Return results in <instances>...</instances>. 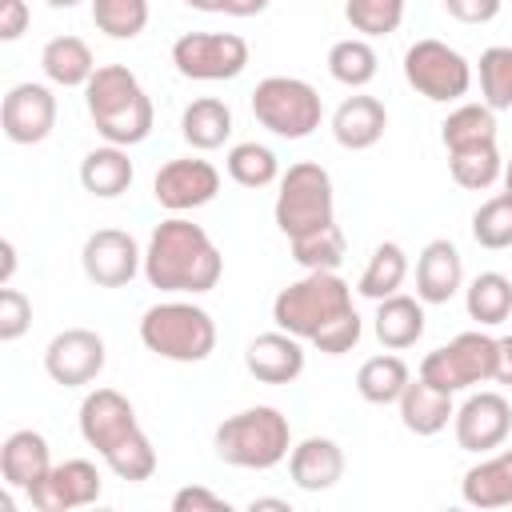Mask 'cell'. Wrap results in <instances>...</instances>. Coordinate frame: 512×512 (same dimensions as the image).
<instances>
[{
    "mask_svg": "<svg viewBox=\"0 0 512 512\" xmlns=\"http://www.w3.org/2000/svg\"><path fill=\"white\" fill-rule=\"evenodd\" d=\"M220 272H224V256L200 224L184 216H168L164 224L152 228L144 248V280L152 288L200 296L220 284Z\"/></svg>",
    "mask_w": 512,
    "mask_h": 512,
    "instance_id": "6da1fadb",
    "label": "cell"
},
{
    "mask_svg": "<svg viewBox=\"0 0 512 512\" xmlns=\"http://www.w3.org/2000/svg\"><path fill=\"white\" fill-rule=\"evenodd\" d=\"M80 436L104 456L112 476L140 484L156 472V448L136 424V408L116 388H96L80 404Z\"/></svg>",
    "mask_w": 512,
    "mask_h": 512,
    "instance_id": "7a4b0ae2",
    "label": "cell"
},
{
    "mask_svg": "<svg viewBox=\"0 0 512 512\" xmlns=\"http://www.w3.org/2000/svg\"><path fill=\"white\" fill-rule=\"evenodd\" d=\"M84 104H88V116H92L96 132L104 136V144L132 148V144L148 140V132L156 124L148 92L140 88L136 72L124 64H100L92 72V80L84 84Z\"/></svg>",
    "mask_w": 512,
    "mask_h": 512,
    "instance_id": "3957f363",
    "label": "cell"
},
{
    "mask_svg": "<svg viewBox=\"0 0 512 512\" xmlns=\"http://www.w3.org/2000/svg\"><path fill=\"white\" fill-rule=\"evenodd\" d=\"M212 444H216V456L224 464L268 472L280 460H288V452H292V428H288V416L280 408L256 404V408H244V412L228 416L216 428Z\"/></svg>",
    "mask_w": 512,
    "mask_h": 512,
    "instance_id": "277c9868",
    "label": "cell"
},
{
    "mask_svg": "<svg viewBox=\"0 0 512 512\" xmlns=\"http://www.w3.org/2000/svg\"><path fill=\"white\" fill-rule=\"evenodd\" d=\"M140 340L164 360L200 364L216 348V320L192 300H164L140 316Z\"/></svg>",
    "mask_w": 512,
    "mask_h": 512,
    "instance_id": "5b68a950",
    "label": "cell"
},
{
    "mask_svg": "<svg viewBox=\"0 0 512 512\" xmlns=\"http://www.w3.org/2000/svg\"><path fill=\"white\" fill-rule=\"evenodd\" d=\"M352 308V288L344 276L336 272H308L304 280L288 284L276 292L272 300V320L276 328L312 340L316 332H324L336 316H344Z\"/></svg>",
    "mask_w": 512,
    "mask_h": 512,
    "instance_id": "8992f818",
    "label": "cell"
},
{
    "mask_svg": "<svg viewBox=\"0 0 512 512\" xmlns=\"http://www.w3.org/2000/svg\"><path fill=\"white\" fill-rule=\"evenodd\" d=\"M276 228L296 240L308 232H320L328 224H336V196H332V176L324 164L300 160L280 176V192H276Z\"/></svg>",
    "mask_w": 512,
    "mask_h": 512,
    "instance_id": "52a82bcc",
    "label": "cell"
},
{
    "mask_svg": "<svg viewBox=\"0 0 512 512\" xmlns=\"http://www.w3.org/2000/svg\"><path fill=\"white\" fill-rule=\"evenodd\" d=\"M252 116L284 140H304L320 128V92L300 76H264L252 92Z\"/></svg>",
    "mask_w": 512,
    "mask_h": 512,
    "instance_id": "ba28073f",
    "label": "cell"
},
{
    "mask_svg": "<svg viewBox=\"0 0 512 512\" xmlns=\"http://www.w3.org/2000/svg\"><path fill=\"white\" fill-rule=\"evenodd\" d=\"M496 376V340L488 332H460L444 348H432L420 360V380L440 392H464Z\"/></svg>",
    "mask_w": 512,
    "mask_h": 512,
    "instance_id": "9c48e42d",
    "label": "cell"
},
{
    "mask_svg": "<svg viewBox=\"0 0 512 512\" xmlns=\"http://www.w3.org/2000/svg\"><path fill=\"white\" fill-rule=\"evenodd\" d=\"M404 80L436 104H452L472 88V64L444 40H416L404 52Z\"/></svg>",
    "mask_w": 512,
    "mask_h": 512,
    "instance_id": "30bf717a",
    "label": "cell"
},
{
    "mask_svg": "<svg viewBox=\"0 0 512 512\" xmlns=\"http://www.w3.org/2000/svg\"><path fill=\"white\" fill-rule=\"evenodd\" d=\"M172 64L184 80H236L248 68V40L236 32H184L172 44Z\"/></svg>",
    "mask_w": 512,
    "mask_h": 512,
    "instance_id": "8fae6325",
    "label": "cell"
},
{
    "mask_svg": "<svg viewBox=\"0 0 512 512\" xmlns=\"http://www.w3.org/2000/svg\"><path fill=\"white\" fill-rule=\"evenodd\" d=\"M216 192H220V172H216L208 160H200V156L168 160V164L156 172V180H152V196H156V204L168 208L172 216L212 204Z\"/></svg>",
    "mask_w": 512,
    "mask_h": 512,
    "instance_id": "7c38bea8",
    "label": "cell"
},
{
    "mask_svg": "<svg viewBox=\"0 0 512 512\" xmlns=\"http://www.w3.org/2000/svg\"><path fill=\"white\" fill-rule=\"evenodd\" d=\"M44 372L64 388H84L104 372V340L92 328H64L44 348Z\"/></svg>",
    "mask_w": 512,
    "mask_h": 512,
    "instance_id": "4fadbf2b",
    "label": "cell"
},
{
    "mask_svg": "<svg viewBox=\"0 0 512 512\" xmlns=\"http://www.w3.org/2000/svg\"><path fill=\"white\" fill-rule=\"evenodd\" d=\"M80 264L96 288H124L144 268V252L136 248V240L128 232L96 228L80 248Z\"/></svg>",
    "mask_w": 512,
    "mask_h": 512,
    "instance_id": "5bb4252c",
    "label": "cell"
},
{
    "mask_svg": "<svg viewBox=\"0 0 512 512\" xmlns=\"http://www.w3.org/2000/svg\"><path fill=\"white\" fill-rule=\"evenodd\" d=\"M452 428L464 452H496L512 432V404L500 392H472L456 408Z\"/></svg>",
    "mask_w": 512,
    "mask_h": 512,
    "instance_id": "9a60e30c",
    "label": "cell"
},
{
    "mask_svg": "<svg viewBox=\"0 0 512 512\" xmlns=\"http://www.w3.org/2000/svg\"><path fill=\"white\" fill-rule=\"evenodd\" d=\"M0 128L12 144H40L56 128V96L48 84H16L0 104Z\"/></svg>",
    "mask_w": 512,
    "mask_h": 512,
    "instance_id": "2e32d148",
    "label": "cell"
},
{
    "mask_svg": "<svg viewBox=\"0 0 512 512\" xmlns=\"http://www.w3.org/2000/svg\"><path fill=\"white\" fill-rule=\"evenodd\" d=\"M32 500V508L40 512H68V508H84L100 500V472L92 460H64L52 464V472L24 492Z\"/></svg>",
    "mask_w": 512,
    "mask_h": 512,
    "instance_id": "e0dca14e",
    "label": "cell"
},
{
    "mask_svg": "<svg viewBox=\"0 0 512 512\" xmlns=\"http://www.w3.org/2000/svg\"><path fill=\"white\" fill-rule=\"evenodd\" d=\"M244 368L260 380V384H292L304 372V348L300 336L276 328V332H260L256 340H248L244 348Z\"/></svg>",
    "mask_w": 512,
    "mask_h": 512,
    "instance_id": "ac0fdd59",
    "label": "cell"
},
{
    "mask_svg": "<svg viewBox=\"0 0 512 512\" xmlns=\"http://www.w3.org/2000/svg\"><path fill=\"white\" fill-rule=\"evenodd\" d=\"M288 476L304 492H328L344 476V452L328 436H308L288 452Z\"/></svg>",
    "mask_w": 512,
    "mask_h": 512,
    "instance_id": "d6986e66",
    "label": "cell"
},
{
    "mask_svg": "<svg viewBox=\"0 0 512 512\" xmlns=\"http://www.w3.org/2000/svg\"><path fill=\"white\" fill-rule=\"evenodd\" d=\"M464 284V260L452 240H432L424 244L416 260V296L424 304H448Z\"/></svg>",
    "mask_w": 512,
    "mask_h": 512,
    "instance_id": "ffe728a7",
    "label": "cell"
},
{
    "mask_svg": "<svg viewBox=\"0 0 512 512\" xmlns=\"http://www.w3.org/2000/svg\"><path fill=\"white\" fill-rule=\"evenodd\" d=\"M52 472V456H48V440L32 428H20L12 432L4 444H0V476L8 488H36L44 476Z\"/></svg>",
    "mask_w": 512,
    "mask_h": 512,
    "instance_id": "44dd1931",
    "label": "cell"
},
{
    "mask_svg": "<svg viewBox=\"0 0 512 512\" xmlns=\"http://www.w3.org/2000/svg\"><path fill=\"white\" fill-rule=\"evenodd\" d=\"M384 128H388L384 104H380L376 96H364V92H360V96H348V100L332 112V136H336V144L348 148V152H364V148L380 144Z\"/></svg>",
    "mask_w": 512,
    "mask_h": 512,
    "instance_id": "7402d4cb",
    "label": "cell"
},
{
    "mask_svg": "<svg viewBox=\"0 0 512 512\" xmlns=\"http://www.w3.org/2000/svg\"><path fill=\"white\" fill-rule=\"evenodd\" d=\"M400 404V424L408 428V432H416V436H436V432H444L448 428V420L456 416V408H452V392H440V388H432L428 380H408V388H404V396L396 400Z\"/></svg>",
    "mask_w": 512,
    "mask_h": 512,
    "instance_id": "603a6c76",
    "label": "cell"
},
{
    "mask_svg": "<svg viewBox=\"0 0 512 512\" xmlns=\"http://www.w3.org/2000/svg\"><path fill=\"white\" fill-rule=\"evenodd\" d=\"M460 496L472 508H508L512 504V448L492 452L488 460L472 464L460 480Z\"/></svg>",
    "mask_w": 512,
    "mask_h": 512,
    "instance_id": "cb8c5ba5",
    "label": "cell"
},
{
    "mask_svg": "<svg viewBox=\"0 0 512 512\" xmlns=\"http://www.w3.org/2000/svg\"><path fill=\"white\" fill-rule=\"evenodd\" d=\"M424 336V300L420 296H404L392 292L384 300H376V340L392 352L412 348Z\"/></svg>",
    "mask_w": 512,
    "mask_h": 512,
    "instance_id": "d4e9b609",
    "label": "cell"
},
{
    "mask_svg": "<svg viewBox=\"0 0 512 512\" xmlns=\"http://www.w3.org/2000/svg\"><path fill=\"white\" fill-rule=\"evenodd\" d=\"M40 68L60 88H84L96 72V60H92V48L80 36H52L40 52Z\"/></svg>",
    "mask_w": 512,
    "mask_h": 512,
    "instance_id": "484cf974",
    "label": "cell"
},
{
    "mask_svg": "<svg viewBox=\"0 0 512 512\" xmlns=\"http://www.w3.org/2000/svg\"><path fill=\"white\" fill-rule=\"evenodd\" d=\"M80 184H84V192H92L100 200H112V196L128 192V184H132V160H128V152L120 144L92 148L80 160Z\"/></svg>",
    "mask_w": 512,
    "mask_h": 512,
    "instance_id": "4316f807",
    "label": "cell"
},
{
    "mask_svg": "<svg viewBox=\"0 0 512 512\" xmlns=\"http://www.w3.org/2000/svg\"><path fill=\"white\" fill-rule=\"evenodd\" d=\"M180 136L196 148V152H212L232 136V108L216 96H200L184 108L180 116Z\"/></svg>",
    "mask_w": 512,
    "mask_h": 512,
    "instance_id": "83f0119b",
    "label": "cell"
},
{
    "mask_svg": "<svg viewBox=\"0 0 512 512\" xmlns=\"http://www.w3.org/2000/svg\"><path fill=\"white\" fill-rule=\"evenodd\" d=\"M440 140H444L448 152L496 144V112L488 104H460V108H452L444 116V124H440Z\"/></svg>",
    "mask_w": 512,
    "mask_h": 512,
    "instance_id": "f1b7e54d",
    "label": "cell"
},
{
    "mask_svg": "<svg viewBox=\"0 0 512 512\" xmlns=\"http://www.w3.org/2000/svg\"><path fill=\"white\" fill-rule=\"evenodd\" d=\"M408 380H412L408 364H404L400 356L384 352V356H368V360L360 364V372H356V392H360L368 404H396V400L404 396Z\"/></svg>",
    "mask_w": 512,
    "mask_h": 512,
    "instance_id": "f546056e",
    "label": "cell"
},
{
    "mask_svg": "<svg viewBox=\"0 0 512 512\" xmlns=\"http://www.w3.org/2000/svg\"><path fill=\"white\" fill-rule=\"evenodd\" d=\"M404 276H408V252H404L396 240H384V244L372 248L368 264H364V272H360L356 292L368 296V300H384V296L400 292Z\"/></svg>",
    "mask_w": 512,
    "mask_h": 512,
    "instance_id": "4dcf8cb0",
    "label": "cell"
},
{
    "mask_svg": "<svg viewBox=\"0 0 512 512\" xmlns=\"http://www.w3.org/2000/svg\"><path fill=\"white\" fill-rule=\"evenodd\" d=\"M464 308L480 328L504 324L512 316V280L504 272H480L464 292Z\"/></svg>",
    "mask_w": 512,
    "mask_h": 512,
    "instance_id": "1f68e13d",
    "label": "cell"
},
{
    "mask_svg": "<svg viewBox=\"0 0 512 512\" xmlns=\"http://www.w3.org/2000/svg\"><path fill=\"white\" fill-rule=\"evenodd\" d=\"M376 48L368 44V36H348V40H336L332 48H328V72H332V80L336 84H344V88H364V84H372V76H376Z\"/></svg>",
    "mask_w": 512,
    "mask_h": 512,
    "instance_id": "d6a6232c",
    "label": "cell"
},
{
    "mask_svg": "<svg viewBox=\"0 0 512 512\" xmlns=\"http://www.w3.org/2000/svg\"><path fill=\"white\" fill-rule=\"evenodd\" d=\"M448 172L460 188L468 192H484L504 176V160L496 152V144H480V148H464V152H448Z\"/></svg>",
    "mask_w": 512,
    "mask_h": 512,
    "instance_id": "836d02e7",
    "label": "cell"
},
{
    "mask_svg": "<svg viewBox=\"0 0 512 512\" xmlns=\"http://www.w3.org/2000/svg\"><path fill=\"white\" fill-rule=\"evenodd\" d=\"M228 176L240 184V188H268L276 176H280V160L272 148L256 144V140H244V144H232L228 148Z\"/></svg>",
    "mask_w": 512,
    "mask_h": 512,
    "instance_id": "e575fe53",
    "label": "cell"
},
{
    "mask_svg": "<svg viewBox=\"0 0 512 512\" xmlns=\"http://www.w3.org/2000/svg\"><path fill=\"white\" fill-rule=\"evenodd\" d=\"M348 252V240L340 232V224H328L320 232H308V236H296L292 240V260L304 268V272H336L340 260Z\"/></svg>",
    "mask_w": 512,
    "mask_h": 512,
    "instance_id": "d590c367",
    "label": "cell"
},
{
    "mask_svg": "<svg viewBox=\"0 0 512 512\" xmlns=\"http://www.w3.org/2000/svg\"><path fill=\"white\" fill-rule=\"evenodd\" d=\"M92 24L112 40H136L148 28V0H88Z\"/></svg>",
    "mask_w": 512,
    "mask_h": 512,
    "instance_id": "8d00e7d4",
    "label": "cell"
},
{
    "mask_svg": "<svg viewBox=\"0 0 512 512\" xmlns=\"http://www.w3.org/2000/svg\"><path fill=\"white\" fill-rule=\"evenodd\" d=\"M472 240L488 252H504L512 248V200L500 192L492 200H484L472 212Z\"/></svg>",
    "mask_w": 512,
    "mask_h": 512,
    "instance_id": "74e56055",
    "label": "cell"
},
{
    "mask_svg": "<svg viewBox=\"0 0 512 512\" xmlns=\"http://www.w3.org/2000/svg\"><path fill=\"white\" fill-rule=\"evenodd\" d=\"M480 92L492 112L512 108V48L496 44L480 52Z\"/></svg>",
    "mask_w": 512,
    "mask_h": 512,
    "instance_id": "f35d334b",
    "label": "cell"
},
{
    "mask_svg": "<svg viewBox=\"0 0 512 512\" xmlns=\"http://www.w3.org/2000/svg\"><path fill=\"white\" fill-rule=\"evenodd\" d=\"M408 0H348L344 16L360 36H388L400 28Z\"/></svg>",
    "mask_w": 512,
    "mask_h": 512,
    "instance_id": "ab89813d",
    "label": "cell"
},
{
    "mask_svg": "<svg viewBox=\"0 0 512 512\" xmlns=\"http://www.w3.org/2000/svg\"><path fill=\"white\" fill-rule=\"evenodd\" d=\"M28 328H32V300H28L20 288L4 284V288H0V340L12 344V340H20Z\"/></svg>",
    "mask_w": 512,
    "mask_h": 512,
    "instance_id": "60d3db41",
    "label": "cell"
},
{
    "mask_svg": "<svg viewBox=\"0 0 512 512\" xmlns=\"http://www.w3.org/2000/svg\"><path fill=\"white\" fill-rule=\"evenodd\" d=\"M356 340H360V316H356V308H348V312L336 316L324 332L312 336V344H316L320 352H328V356H340V352L356 348Z\"/></svg>",
    "mask_w": 512,
    "mask_h": 512,
    "instance_id": "b9f144b4",
    "label": "cell"
},
{
    "mask_svg": "<svg viewBox=\"0 0 512 512\" xmlns=\"http://www.w3.org/2000/svg\"><path fill=\"white\" fill-rule=\"evenodd\" d=\"M172 512H228V500L200 484H188L172 496Z\"/></svg>",
    "mask_w": 512,
    "mask_h": 512,
    "instance_id": "7bdbcfd3",
    "label": "cell"
},
{
    "mask_svg": "<svg viewBox=\"0 0 512 512\" xmlns=\"http://www.w3.org/2000/svg\"><path fill=\"white\" fill-rule=\"evenodd\" d=\"M500 4L504 0H444V12L460 24H488L500 16Z\"/></svg>",
    "mask_w": 512,
    "mask_h": 512,
    "instance_id": "ee69618b",
    "label": "cell"
},
{
    "mask_svg": "<svg viewBox=\"0 0 512 512\" xmlns=\"http://www.w3.org/2000/svg\"><path fill=\"white\" fill-rule=\"evenodd\" d=\"M28 28V4L24 0H0V40H20Z\"/></svg>",
    "mask_w": 512,
    "mask_h": 512,
    "instance_id": "f6af8a7d",
    "label": "cell"
},
{
    "mask_svg": "<svg viewBox=\"0 0 512 512\" xmlns=\"http://www.w3.org/2000/svg\"><path fill=\"white\" fill-rule=\"evenodd\" d=\"M496 384H508L512 388V336L496 340Z\"/></svg>",
    "mask_w": 512,
    "mask_h": 512,
    "instance_id": "bcb514c9",
    "label": "cell"
},
{
    "mask_svg": "<svg viewBox=\"0 0 512 512\" xmlns=\"http://www.w3.org/2000/svg\"><path fill=\"white\" fill-rule=\"evenodd\" d=\"M264 8H268V0H220V12H228V16H256Z\"/></svg>",
    "mask_w": 512,
    "mask_h": 512,
    "instance_id": "7dc6e473",
    "label": "cell"
},
{
    "mask_svg": "<svg viewBox=\"0 0 512 512\" xmlns=\"http://www.w3.org/2000/svg\"><path fill=\"white\" fill-rule=\"evenodd\" d=\"M0 256H4V264H0V288H4V284H12V272H16V248H12V240H0Z\"/></svg>",
    "mask_w": 512,
    "mask_h": 512,
    "instance_id": "c3c4849f",
    "label": "cell"
},
{
    "mask_svg": "<svg viewBox=\"0 0 512 512\" xmlns=\"http://www.w3.org/2000/svg\"><path fill=\"white\" fill-rule=\"evenodd\" d=\"M248 508H252V512H256V508H276V512H292V508H288V500H276V496H256V500H252Z\"/></svg>",
    "mask_w": 512,
    "mask_h": 512,
    "instance_id": "681fc988",
    "label": "cell"
},
{
    "mask_svg": "<svg viewBox=\"0 0 512 512\" xmlns=\"http://www.w3.org/2000/svg\"><path fill=\"white\" fill-rule=\"evenodd\" d=\"M184 4L196 12H220V0H184Z\"/></svg>",
    "mask_w": 512,
    "mask_h": 512,
    "instance_id": "f907efd6",
    "label": "cell"
},
{
    "mask_svg": "<svg viewBox=\"0 0 512 512\" xmlns=\"http://www.w3.org/2000/svg\"><path fill=\"white\" fill-rule=\"evenodd\" d=\"M500 180H504V196L512 200V160H504V176Z\"/></svg>",
    "mask_w": 512,
    "mask_h": 512,
    "instance_id": "816d5d0a",
    "label": "cell"
},
{
    "mask_svg": "<svg viewBox=\"0 0 512 512\" xmlns=\"http://www.w3.org/2000/svg\"><path fill=\"white\" fill-rule=\"evenodd\" d=\"M44 4H48V8H76L80 0H44Z\"/></svg>",
    "mask_w": 512,
    "mask_h": 512,
    "instance_id": "f5cc1de1",
    "label": "cell"
}]
</instances>
